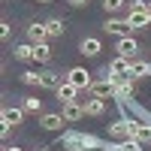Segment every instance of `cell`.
Here are the masks:
<instances>
[{"label":"cell","instance_id":"6da1fadb","mask_svg":"<svg viewBox=\"0 0 151 151\" xmlns=\"http://www.w3.org/2000/svg\"><path fill=\"white\" fill-rule=\"evenodd\" d=\"M67 82H73L76 88H79V91H91V73H88L85 67H73L70 73H67Z\"/></svg>","mask_w":151,"mask_h":151},{"label":"cell","instance_id":"7a4b0ae2","mask_svg":"<svg viewBox=\"0 0 151 151\" xmlns=\"http://www.w3.org/2000/svg\"><path fill=\"white\" fill-rule=\"evenodd\" d=\"M109 136L112 139H130V118L121 115L118 121H112L109 124Z\"/></svg>","mask_w":151,"mask_h":151},{"label":"cell","instance_id":"3957f363","mask_svg":"<svg viewBox=\"0 0 151 151\" xmlns=\"http://www.w3.org/2000/svg\"><path fill=\"white\" fill-rule=\"evenodd\" d=\"M40 124H42V130H64L67 118H64V112H42Z\"/></svg>","mask_w":151,"mask_h":151},{"label":"cell","instance_id":"277c9868","mask_svg":"<svg viewBox=\"0 0 151 151\" xmlns=\"http://www.w3.org/2000/svg\"><path fill=\"white\" fill-rule=\"evenodd\" d=\"M127 24H130L133 30H142V27H148V24H151V12H148V9H130Z\"/></svg>","mask_w":151,"mask_h":151},{"label":"cell","instance_id":"5b68a950","mask_svg":"<svg viewBox=\"0 0 151 151\" xmlns=\"http://www.w3.org/2000/svg\"><path fill=\"white\" fill-rule=\"evenodd\" d=\"M82 106H85V115H91V118L106 115V100H100V97H85Z\"/></svg>","mask_w":151,"mask_h":151},{"label":"cell","instance_id":"8992f818","mask_svg":"<svg viewBox=\"0 0 151 151\" xmlns=\"http://www.w3.org/2000/svg\"><path fill=\"white\" fill-rule=\"evenodd\" d=\"M55 94H58V100H60V103H73V100H79V88H76L73 82H60L58 88H55Z\"/></svg>","mask_w":151,"mask_h":151},{"label":"cell","instance_id":"52a82bcc","mask_svg":"<svg viewBox=\"0 0 151 151\" xmlns=\"http://www.w3.org/2000/svg\"><path fill=\"white\" fill-rule=\"evenodd\" d=\"M103 30L112 33L115 40H121V36H130V24H127V21H121V18H109V21L103 24Z\"/></svg>","mask_w":151,"mask_h":151},{"label":"cell","instance_id":"ba28073f","mask_svg":"<svg viewBox=\"0 0 151 151\" xmlns=\"http://www.w3.org/2000/svg\"><path fill=\"white\" fill-rule=\"evenodd\" d=\"M136 52H139V42H136L133 36H121V40H118V55H121V58L136 60Z\"/></svg>","mask_w":151,"mask_h":151},{"label":"cell","instance_id":"9c48e42d","mask_svg":"<svg viewBox=\"0 0 151 151\" xmlns=\"http://www.w3.org/2000/svg\"><path fill=\"white\" fill-rule=\"evenodd\" d=\"M91 97H100V100L115 97V82H109V79H103V82H94V85H91Z\"/></svg>","mask_w":151,"mask_h":151},{"label":"cell","instance_id":"30bf717a","mask_svg":"<svg viewBox=\"0 0 151 151\" xmlns=\"http://www.w3.org/2000/svg\"><path fill=\"white\" fill-rule=\"evenodd\" d=\"M60 106H64L60 112H64L67 121H79V118H85V106L79 103V100H73V103H60Z\"/></svg>","mask_w":151,"mask_h":151},{"label":"cell","instance_id":"8fae6325","mask_svg":"<svg viewBox=\"0 0 151 151\" xmlns=\"http://www.w3.org/2000/svg\"><path fill=\"white\" fill-rule=\"evenodd\" d=\"M106 145H109V142H103L100 136H94V133H82V151H106Z\"/></svg>","mask_w":151,"mask_h":151},{"label":"cell","instance_id":"7c38bea8","mask_svg":"<svg viewBox=\"0 0 151 151\" xmlns=\"http://www.w3.org/2000/svg\"><path fill=\"white\" fill-rule=\"evenodd\" d=\"M100 48H103V42H100L97 36H88V40H82L79 52H82L85 58H97V55H100Z\"/></svg>","mask_w":151,"mask_h":151},{"label":"cell","instance_id":"4fadbf2b","mask_svg":"<svg viewBox=\"0 0 151 151\" xmlns=\"http://www.w3.org/2000/svg\"><path fill=\"white\" fill-rule=\"evenodd\" d=\"M130 64H133L130 58H121V55H118V58L112 60V64H109L106 70H109L112 76H130Z\"/></svg>","mask_w":151,"mask_h":151},{"label":"cell","instance_id":"5bb4252c","mask_svg":"<svg viewBox=\"0 0 151 151\" xmlns=\"http://www.w3.org/2000/svg\"><path fill=\"white\" fill-rule=\"evenodd\" d=\"M27 40H30L33 45L45 42V40H48V30H45V24H30V27H27Z\"/></svg>","mask_w":151,"mask_h":151},{"label":"cell","instance_id":"9a60e30c","mask_svg":"<svg viewBox=\"0 0 151 151\" xmlns=\"http://www.w3.org/2000/svg\"><path fill=\"white\" fill-rule=\"evenodd\" d=\"M24 121V109H15V106H6L3 109V124H9V127H15V124Z\"/></svg>","mask_w":151,"mask_h":151},{"label":"cell","instance_id":"2e32d148","mask_svg":"<svg viewBox=\"0 0 151 151\" xmlns=\"http://www.w3.org/2000/svg\"><path fill=\"white\" fill-rule=\"evenodd\" d=\"M58 145H64L67 151H82V133H64Z\"/></svg>","mask_w":151,"mask_h":151},{"label":"cell","instance_id":"e0dca14e","mask_svg":"<svg viewBox=\"0 0 151 151\" xmlns=\"http://www.w3.org/2000/svg\"><path fill=\"white\" fill-rule=\"evenodd\" d=\"M12 58H15V60H21V64H27V60H33V42L15 45V48H12Z\"/></svg>","mask_w":151,"mask_h":151},{"label":"cell","instance_id":"ac0fdd59","mask_svg":"<svg viewBox=\"0 0 151 151\" xmlns=\"http://www.w3.org/2000/svg\"><path fill=\"white\" fill-rule=\"evenodd\" d=\"M145 76H151V64H145V60H133L130 64V79H145Z\"/></svg>","mask_w":151,"mask_h":151},{"label":"cell","instance_id":"d6986e66","mask_svg":"<svg viewBox=\"0 0 151 151\" xmlns=\"http://www.w3.org/2000/svg\"><path fill=\"white\" fill-rule=\"evenodd\" d=\"M33 60H36V64H48V60H52V48H48V42L33 45Z\"/></svg>","mask_w":151,"mask_h":151},{"label":"cell","instance_id":"ffe728a7","mask_svg":"<svg viewBox=\"0 0 151 151\" xmlns=\"http://www.w3.org/2000/svg\"><path fill=\"white\" fill-rule=\"evenodd\" d=\"M58 85H60V73L45 70V73H42V88H58Z\"/></svg>","mask_w":151,"mask_h":151},{"label":"cell","instance_id":"44dd1931","mask_svg":"<svg viewBox=\"0 0 151 151\" xmlns=\"http://www.w3.org/2000/svg\"><path fill=\"white\" fill-rule=\"evenodd\" d=\"M45 30H48V36H60V33H64V21H60V18H48Z\"/></svg>","mask_w":151,"mask_h":151},{"label":"cell","instance_id":"7402d4cb","mask_svg":"<svg viewBox=\"0 0 151 151\" xmlns=\"http://www.w3.org/2000/svg\"><path fill=\"white\" fill-rule=\"evenodd\" d=\"M21 109H24V112H42V100H40V97H24Z\"/></svg>","mask_w":151,"mask_h":151},{"label":"cell","instance_id":"603a6c76","mask_svg":"<svg viewBox=\"0 0 151 151\" xmlns=\"http://www.w3.org/2000/svg\"><path fill=\"white\" fill-rule=\"evenodd\" d=\"M118 148H121V151H142V142H136L133 136H130V139H121Z\"/></svg>","mask_w":151,"mask_h":151},{"label":"cell","instance_id":"cb8c5ba5","mask_svg":"<svg viewBox=\"0 0 151 151\" xmlns=\"http://www.w3.org/2000/svg\"><path fill=\"white\" fill-rule=\"evenodd\" d=\"M21 82H24V85H36V88H40V85H42V73H21Z\"/></svg>","mask_w":151,"mask_h":151},{"label":"cell","instance_id":"d4e9b609","mask_svg":"<svg viewBox=\"0 0 151 151\" xmlns=\"http://www.w3.org/2000/svg\"><path fill=\"white\" fill-rule=\"evenodd\" d=\"M103 6H106V12H118V9H124V0H103Z\"/></svg>","mask_w":151,"mask_h":151},{"label":"cell","instance_id":"484cf974","mask_svg":"<svg viewBox=\"0 0 151 151\" xmlns=\"http://www.w3.org/2000/svg\"><path fill=\"white\" fill-rule=\"evenodd\" d=\"M130 9H148L145 0H130Z\"/></svg>","mask_w":151,"mask_h":151},{"label":"cell","instance_id":"4316f807","mask_svg":"<svg viewBox=\"0 0 151 151\" xmlns=\"http://www.w3.org/2000/svg\"><path fill=\"white\" fill-rule=\"evenodd\" d=\"M70 3H73V6H85L88 0H70Z\"/></svg>","mask_w":151,"mask_h":151},{"label":"cell","instance_id":"83f0119b","mask_svg":"<svg viewBox=\"0 0 151 151\" xmlns=\"http://www.w3.org/2000/svg\"><path fill=\"white\" fill-rule=\"evenodd\" d=\"M3 151H21V148H18V145H9V148H3Z\"/></svg>","mask_w":151,"mask_h":151},{"label":"cell","instance_id":"f1b7e54d","mask_svg":"<svg viewBox=\"0 0 151 151\" xmlns=\"http://www.w3.org/2000/svg\"><path fill=\"white\" fill-rule=\"evenodd\" d=\"M36 3H52V0H36Z\"/></svg>","mask_w":151,"mask_h":151},{"label":"cell","instance_id":"f546056e","mask_svg":"<svg viewBox=\"0 0 151 151\" xmlns=\"http://www.w3.org/2000/svg\"><path fill=\"white\" fill-rule=\"evenodd\" d=\"M148 12H151V3H148Z\"/></svg>","mask_w":151,"mask_h":151},{"label":"cell","instance_id":"4dcf8cb0","mask_svg":"<svg viewBox=\"0 0 151 151\" xmlns=\"http://www.w3.org/2000/svg\"><path fill=\"white\" fill-rule=\"evenodd\" d=\"M142 151H145V148H142Z\"/></svg>","mask_w":151,"mask_h":151}]
</instances>
